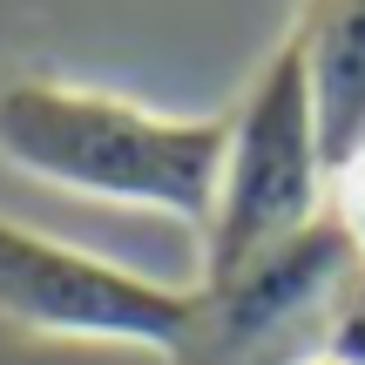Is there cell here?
I'll return each mask as SVG.
<instances>
[{
    "label": "cell",
    "instance_id": "8",
    "mask_svg": "<svg viewBox=\"0 0 365 365\" xmlns=\"http://www.w3.org/2000/svg\"><path fill=\"white\" fill-rule=\"evenodd\" d=\"M291 365H345V359H331V352H304V359H291Z\"/></svg>",
    "mask_w": 365,
    "mask_h": 365
},
{
    "label": "cell",
    "instance_id": "6",
    "mask_svg": "<svg viewBox=\"0 0 365 365\" xmlns=\"http://www.w3.org/2000/svg\"><path fill=\"white\" fill-rule=\"evenodd\" d=\"M318 352L345 359V365H365V264H352V277L339 284V298H331L325 312V345Z\"/></svg>",
    "mask_w": 365,
    "mask_h": 365
},
{
    "label": "cell",
    "instance_id": "3",
    "mask_svg": "<svg viewBox=\"0 0 365 365\" xmlns=\"http://www.w3.org/2000/svg\"><path fill=\"white\" fill-rule=\"evenodd\" d=\"M0 325L54 345L190 352L203 339V291L163 284L21 217H0Z\"/></svg>",
    "mask_w": 365,
    "mask_h": 365
},
{
    "label": "cell",
    "instance_id": "4",
    "mask_svg": "<svg viewBox=\"0 0 365 365\" xmlns=\"http://www.w3.org/2000/svg\"><path fill=\"white\" fill-rule=\"evenodd\" d=\"M352 264H359L352 244H345V230L325 210L312 230H298L291 244L250 257L223 284H210V291L196 284L203 291V331H217L223 345H250V339H271V331L298 325L304 312H331V298L352 277Z\"/></svg>",
    "mask_w": 365,
    "mask_h": 365
},
{
    "label": "cell",
    "instance_id": "7",
    "mask_svg": "<svg viewBox=\"0 0 365 365\" xmlns=\"http://www.w3.org/2000/svg\"><path fill=\"white\" fill-rule=\"evenodd\" d=\"M331 223L345 230L352 257L365 264V149H359L352 163H345L339 176H331Z\"/></svg>",
    "mask_w": 365,
    "mask_h": 365
},
{
    "label": "cell",
    "instance_id": "5",
    "mask_svg": "<svg viewBox=\"0 0 365 365\" xmlns=\"http://www.w3.org/2000/svg\"><path fill=\"white\" fill-rule=\"evenodd\" d=\"M304 68H312L318 135H325L331 176L365 149V0H312L298 14Z\"/></svg>",
    "mask_w": 365,
    "mask_h": 365
},
{
    "label": "cell",
    "instance_id": "2",
    "mask_svg": "<svg viewBox=\"0 0 365 365\" xmlns=\"http://www.w3.org/2000/svg\"><path fill=\"white\" fill-rule=\"evenodd\" d=\"M223 122H230V143H223L217 217L203 230V277H196L203 291L244 271L250 257L291 244L331 210V156L318 135V102H312V68H304L298 27L250 68L244 95Z\"/></svg>",
    "mask_w": 365,
    "mask_h": 365
},
{
    "label": "cell",
    "instance_id": "1",
    "mask_svg": "<svg viewBox=\"0 0 365 365\" xmlns=\"http://www.w3.org/2000/svg\"><path fill=\"white\" fill-rule=\"evenodd\" d=\"M223 115H163L129 95L21 75L0 81V163L75 203H115L210 230L223 182Z\"/></svg>",
    "mask_w": 365,
    "mask_h": 365
}]
</instances>
